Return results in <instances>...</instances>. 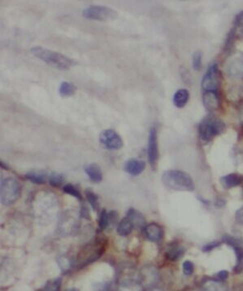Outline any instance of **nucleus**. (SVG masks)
Instances as JSON below:
<instances>
[{"instance_id":"41","label":"nucleus","mask_w":243,"mask_h":291,"mask_svg":"<svg viewBox=\"0 0 243 291\" xmlns=\"http://www.w3.org/2000/svg\"><path fill=\"white\" fill-rule=\"evenodd\" d=\"M228 278V271L226 270H222V271L218 272L216 274V279L218 280H222V282H224V280Z\"/></svg>"},{"instance_id":"7","label":"nucleus","mask_w":243,"mask_h":291,"mask_svg":"<svg viewBox=\"0 0 243 291\" xmlns=\"http://www.w3.org/2000/svg\"><path fill=\"white\" fill-rule=\"evenodd\" d=\"M82 16L88 20H114L118 18V12L106 6L90 5L82 11Z\"/></svg>"},{"instance_id":"22","label":"nucleus","mask_w":243,"mask_h":291,"mask_svg":"<svg viewBox=\"0 0 243 291\" xmlns=\"http://www.w3.org/2000/svg\"><path fill=\"white\" fill-rule=\"evenodd\" d=\"M85 172L90 180L94 183H100L102 180V172L100 166L96 163L85 166Z\"/></svg>"},{"instance_id":"37","label":"nucleus","mask_w":243,"mask_h":291,"mask_svg":"<svg viewBox=\"0 0 243 291\" xmlns=\"http://www.w3.org/2000/svg\"><path fill=\"white\" fill-rule=\"evenodd\" d=\"M109 226L110 228L115 227L116 224L118 223V214L116 211H112L108 213Z\"/></svg>"},{"instance_id":"27","label":"nucleus","mask_w":243,"mask_h":291,"mask_svg":"<svg viewBox=\"0 0 243 291\" xmlns=\"http://www.w3.org/2000/svg\"><path fill=\"white\" fill-rule=\"evenodd\" d=\"M134 228V227L132 226V222L126 216L118 223L116 232L120 236L126 237V236L130 234Z\"/></svg>"},{"instance_id":"15","label":"nucleus","mask_w":243,"mask_h":291,"mask_svg":"<svg viewBox=\"0 0 243 291\" xmlns=\"http://www.w3.org/2000/svg\"><path fill=\"white\" fill-rule=\"evenodd\" d=\"M144 232L146 238L153 242H160L163 239V228L156 223L146 224L144 227Z\"/></svg>"},{"instance_id":"16","label":"nucleus","mask_w":243,"mask_h":291,"mask_svg":"<svg viewBox=\"0 0 243 291\" xmlns=\"http://www.w3.org/2000/svg\"><path fill=\"white\" fill-rule=\"evenodd\" d=\"M186 253V249L183 246L178 242H174L170 244L165 250V257L168 260L175 261L180 260V258L184 256Z\"/></svg>"},{"instance_id":"35","label":"nucleus","mask_w":243,"mask_h":291,"mask_svg":"<svg viewBox=\"0 0 243 291\" xmlns=\"http://www.w3.org/2000/svg\"><path fill=\"white\" fill-rule=\"evenodd\" d=\"M182 270L183 274L186 276L192 275L194 271V265L193 262H191L190 260L184 261V263L182 264Z\"/></svg>"},{"instance_id":"25","label":"nucleus","mask_w":243,"mask_h":291,"mask_svg":"<svg viewBox=\"0 0 243 291\" xmlns=\"http://www.w3.org/2000/svg\"><path fill=\"white\" fill-rule=\"evenodd\" d=\"M190 93L186 89H179L174 94L172 102L174 106L178 108H182L189 101Z\"/></svg>"},{"instance_id":"3","label":"nucleus","mask_w":243,"mask_h":291,"mask_svg":"<svg viewBox=\"0 0 243 291\" xmlns=\"http://www.w3.org/2000/svg\"><path fill=\"white\" fill-rule=\"evenodd\" d=\"M226 130V124L215 116L209 115L202 119L198 126L200 138L204 142L212 141L214 138Z\"/></svg>"},{"instance_id":"9","label":"nucleus","mask_w":243,"mask_h":291,"mask_svg":"<svg viewBox=\"0 0 243 291\" xmlns=\"http://www.w3.org/2000/svg\"><path fill=\"white\" fill-rule=\"evenodd\" d=\"M226 74L230 78H243V54L236 52L228 58L226 64Z\"/></svg>"},{"instance_id":"42","label":"nucleus","mask_w":243,"mask_h":291,"mask_svg":"<svg viewBox=\"0 0 243 291\" xmlns=\"http://www.w3.org/2000/svg\"><path fill=\"white\" fill-rule=\"evenodd\" d=\"M234 24L236 26H243V11L240 12L235 16Z\"/></svg>"},{"instance_id":"28","label":"nucleus","mask_w":243,"mask_h":291,"mask_svg":"<svg viewBox=\"0 0 243 291\" xmlns=\"http://www.w3.org/2000/svg\"><path fill=\"white\" fill-rule=\"evenodd\" d=\"M78 88L74 83L70 82H61L59 88V93L62 97H70L75 94Z\"/></svg>"},{"instance_id":"1","label":"nucleus","mask_w":243,"mask_h":291,"mask_svg":"<svg viewBox=\"0 0 243 291\" xmlns=\"http://www.w3.org/2000/svg\"><path fill=\"white\" fill-rule=\"evenodd\" d=\"M31 52L48 66L56 68L58 70H68L78 64V61L75 60L42 46H34L31 48Z\"/></svg>"},{"instance_id":"43","label":"nucleus","mask_w":243,"mask_h":291,"mask_svg":"<svg viewBox=\"0 0 243 291\" xmlns=\"http://www.w3.org/2000/svg\"><path fill=\"white\" fill-rule=\"evenodd\" d=\"M224 204H226V202L222 200H217L215 204L216 206L218 208H223V206H224Z\"/></svg>"},{"instance_id":"5","label":"nucleus","mask_w":243,"mask_h":291,"mask_svg":"<svg viewBox=\"0 0 243 291\" xmlns=\"http://www.w3.org/2000/svg\"><path fill=\"white\" fill-rule=\"evenodd\" d=\"M106 249V245L104 241L97 240L93 244L86 246L82 254L78 256L76 260V266L78 268L86 267L87 265L93 263L102 256Z\"/></svg>"},{"instance_id":"30","label":"nucleus","mask_w":243,"mask_h":291,"mask_svg":"<svg viewBox=\"0 0 243 291\" xmlns=\"http://www.w3.org/2000/svg\"><path fill=\"white\" fill-rule=\"evenodd\" d=\"M85 194L87 201L89 202L90 204L92 206L94 211H97L98 209V206H100L98 194L94 193V192L90 189H87L85 192Z\"/></svg>"},{"instance_id":"14","label":"nucleus","mask_w":243,"mask_h":291,"mask_svg":"<svg viewBox=\"0 0 243 291\" xmlns=\"http://www.w3.org/2000/svg\"><path fill=\"white\" fill-rule=\"evenodd\" d=\"M148 158L153 168L156 167L158 159V134L156 128L152 127L149 132L148 144Z\"/></svg>"},{"instance_id":"4","label":"nucleus","mask_w":243,"mask_h":291,"mask_svg":"<svg viewBox=\"0 0 243 291\" xmlns=\"http://www.w3.org/2000/svg\"><path fill=\"white\" fill-rule=\"evenodd\" d=\"M22 194V186L16 179L6 178L1 180L0 200L4 206L14 204Z\"/></svg>"},{"instance_id":"39","label":"nucleus","mask_w":243,"mask_h":291,"mask_svg":"<svg viewBox=\"0 0 243 291\" xmlns=\"http://www.w3.org/2000/svg\"><path fill=\"white\" fill-rule=\"evenodd\" d=\"M235 219L239 224L243 226V206L236 210L235 213Z\"/></svg>"},{"instance_id":"34","label":"nucleus","mask_w":243,"mask_h":291,"mask_svg":"<svg viewBox=\"0 0 243 291\" xmlns=\"http://www.w3.org/2000/svg\"><path fill=\"white\" fill-rule=\"evenodd\" d=\"M192 66L196 71H200L202 66V53L200 50L196 52L192 56Z\"/></svg>"},{"instance_id":"6","label":"nucleus","mask_w":243,"mask_h":291,"mask_svg":"<svg viewBox=\"0 0 243 291\" xmlns=\"http://www.w3.org/2000/svg\"><path fill=\"white\" fill-rule=\"evenodd\" d=\"M80 213H76L75 211L70 210L66 212L61 216L59 220V224L57 227V231L59 234L62 236L71 235L76 232L80 224Z\"/></svg>"},{"instance_id":"12","label":"nucleus","mask_w":243,"mask_h":291,"mask_svg":"<svg viewBox=\"0 0 243 291\" xmlns=\"http://www.w3.org/2000/svg\"><path fill=\"white\" fill-rule=\"evenodd\" d=\"M139 282L144 286L152 288L160 280V272L154 265H145L139 272Z\"/></svg>"},{"instance_id":"29","label":"nucleus","mask_w":243,"mask_h":291,"mask_svg":"<svg viewBox=\"0 0 243 291\" xmlns=\"http://www.w3.org/2000/svg\"><path fill=\"white\" fill-rule=\"evenodd\" d=\"M48 180H49V183L52 186L54 187V188H59L63 186L66 178H64L63 174L52 172L50 175H49Z\"/></svg>"},{"instance_id":"33","label":"nucleus","mask_w":243,"mask_h":291,"mask_svg":"<svg viewBox=\"0 0 243 291\" xmlns=\"http://www.w3.org/2000/svg\"><path fill=\"white\" fill-rule=\"evenodd\" d=\"M109 226L108 212L106 210H102L100 213L98 218V228L100 230L104 231Z\"/></svg>"},{"instance_id":"46","label":"nucleus","mask_w":243,"mask_h":291,"mask_svg":"<svg viewBox=\"0 0 243 291\" xmlns=\"http://www.w3.org/2000/svg\"><path fill=\"white\" fill-rule=\"evenodd\" d=\"M148 291H163L162 290L160 289V288H157V287H152L150 289L148 290Z\"/></svg>"},{"instance_id":"13","label":"nucleus","mask_w":243,"mask_h":291,"mask_svg":"<svg viewBox=\"0 0 243 291\" xmlns=\"http://www.w3.org/2000/svg\"><path fill=\"white\" fill-rule=\"evenodd\" d=\"M223 241L234 250L236 260L234 272H236V274H240L243 271V248L241 240L226 234L223 237Z\"/></svg>"},{"instance_id":"19","label":"nucleus","mask_w":243,"mask_h":291,"mask_svg":"<svg viewBox=\"0 0 243 291\" xmlns=\"http://www.w3.org/2000/svg\"><path fill=\"white\" fill-rule=\"evenodd\" d=\"M202 104L206 110L215 111L220 106V98L216 92H204Z\"/></svg>"},{"instance_id":"31","label":"nucleus","mask_w":243,"mask_h":291,"mask_svg":"<svg viewBox=\"0 0 243 291\" xmlns=\"http://www.w3.org/2000/svg\"><path fill=\"white\" fill-rule=\"evenodd\" d=\"M61 284H62V279L60 278L52 279V280H48L42 291H60V290Z\"/></svg>"},{"instance_id":"32","label":"nucleus","mask_w":243,"mask_h":291,"mask_svg":"<svg viewBox=\"0 0 243 291\" xmlns=\"http://www.w3.org/2000/svg\"><path fill=\"white\" fill-rule=\"evenodd\" d=\"M63 190L64 193L72 196L74 198H78V200H82V194H80L78 190L76 189V187L70 183H68L66 185L64 186Z\"/></svg>"},{"instance_id":"10","label":"nucleus","mask_w":243,"mask_h":291,"mask_svg":"<svg viewBox=\"0 0 243 291\" xmlns=\"http://www.w3.org/2000/svg\"><path fill=\"white\" fill-rule=\"evenodd\" d=\"M220 85L219 67L216 63L210 64L202 80L204 92H216Z\"/></svg>"},{"instance_id":"17","label":"nucleus","mask_w":243,"mask_h":291,"mask_svg":"<svg viewBox=\"0 0 243 291\" xmlns=\"http://www.w3.org/2000/svg\"><path fill=\"white\" fill-rule=\"evenodd\" d=\"M146 164L144 161L137 159H130L126 161L124 170L127 174L131 176H138L145 170Z\"/></svg>"},{"instance_id":"2","label":"nucleus","mask_w":243,"mask_h":291,"mask_svg":"<svg viewBox=\"0 0 243 291\" xmlns=\"http://www.w3.org/2000/svg\"><path fill=\"white\" fill-rule=\"evenodd\" d=\"M164 185L178 192H194L196 185L190 175L180 170H167L162 174Z\"/></svg>"},{"instance_id":"20","label":"nucleus","mask_w":243,"mask_h":291,"mask_svg":"<svg viewBox=\"0 0 243 291\" xmlns=\"http://www.w3.org/2000/svg\"><path fill=\"white\" fill-rule=\"evenodd\" d=\"M144 287L139 280L127 278L120 282L116 291H144Z\"/></svg>"},{"instance_id":"44","label":"nucleus","mask_w":243,"mask_h":291,"mask_svg":"<svg viewBox=\"0 0 243 291\" xmlns=\"http://www.w3.org/2000/svg\"><path fill=\"white\" fill-rule=\"evenodd\" d=\"M0 166H1V168H4V170H9L8 166L7 164H5L4 162V161H1V163H0Z\"/></svg>"},{"instance_id":"36","label":"nucleus","mask_w":243,"mask_h":291,"mask_svg":"<svg viewBox=\"0 0 243 291\" xmlns=\"http://www.w3.org/2000/svg\"><path fill=\"white\" fill-rule=\"evenodd\" d=\"M235 34H236V28H232V30L230 31V33H228V38H227V40H226V44H224V50H230L231 46H232Z\"/></svg>"},{"instance_id":"23","label":"nucleus","mask_w":243,"mask_h":291,"mask_svg":"<svg viewBox=\"0 0 243 291\" xmlns=\"http://www.w3.org/2000/svg\"><path fill=\"white\" fill-rule=\"evenodd\" d=\"M26 178L28 179L30 182L36 184V185H44L46 184V180H48V176L46 172H44V170H31L30 172L26 174Z\"/></svg>"},{"instance_id":"18","label":"nucleus","mask_w":243,"mask_h":291,"mask_svg":"<svg viewBox=\"0 0 243 291\" xmlns=\"http://www.w3.org/2000/svg\"><path fill=\"white\" fill-rule=\"evenodd\" d=\"M220 182L224 189L230 190L238 186L243 182V175L239 174H230L220 179Z\"/></svg>"},{"instance_id":"45","label":"nucleus","mask_w":243,"mask_h":291,"mask_svg":"<svg viewBox=\"0 0 243 291\" xmlns=\"http://www.w3.org/2000/svg\"><path fill=\"white\" fill-rule=\"evenodd\" d=\"M100 291H112L111 290V286H105L102 287V289L100 290Z\"/></svg>"},{"instance_id":"11","label":"nucleus","mask_w":243,"mask_h":291,"mask_svg":"<svg viewBox=\"0 0 243 291\" xmlns=\"http://www.w3.org/2000/svg\"><path fill=\"white\" fill-rule=\"evenodd\" d=\"M100 142L104 146V148L108 150H120L124 145L122 137L112 128H108L101 132Z\"/></svg>"},{"instance_id":"38","label":"nucleus","mask_w":243,"mask_h":291,"mask_svg":"<svg viewBox=\"0 0 243 291\" xmlns=\"http://www.w3.org/2000/svg\"><path fill=\"white\" fill-rule=\"evenodd\" d=\"M220 244H222V242L219 241L212 242L210 244H206V245L204 246H202V250H204V252H210V250H214L215 248L220 246Z\"/></svg>"},{"instance_id":"26","label":"nucleus","mask_w":243,"mask_h":291,"mask_svg":"<svg viewBox=\"0 0 243 291\" xmlns=\"http://www.w3.org/2000/svg\"><path fill=\"white\" fill-rule=\"evenodd\" d=\"M57 264L64 274L71 271L74 266H76V260H74L66 254H60L56 258Z\"/></svg>"},{"instance_id":"24","label":"nucleus","mask_w":243,"mask_h":291,"mask_svg":"<svg viewBox=\"0 0 243 291\" xmlns=\"http://www.w3.org/2000/svg\"><path fill=\"white\" fill-rule=\"evenodd\" d=\"M126 218H128V220L132 222L134 227L140 228H144L146 226V219L144 216L136 209L132 208L128 209Z\"/></svg>"},{"instance_id":"21","label":"nucleus","mask_w":243,"mask_h":291,"mask_svg":"<svg viewBox=\"0 0 243 291\" xmlns=\"http://www.w3.org/2000/svg\"><path fill=\"white\" fill-rule=\"evenodd\" d=\"M204 291H228V287L224 282L208 278L205 279L202 283Z\"/></svg>"},{"instance_id":"47","label":"nucleus","mask_w":243,"mask_h":291,"mask_svg":"<svg viewBox=\"0 0 243 291\" xmlns=\"http://www.w3.org/2000/svg\"><path fill=\"white\" fill-rule=\"evenodd\" d=\"M66 291H78V290L76 289H74V288H72V289L66 290Z\"/></svg>"},{"instance_id":"8","label":"nucleus","mask_w":243,"mask_h":291,"mask_svg":"<svg viewBox=\"0 0 243 291\" xmlns=\"http://www.w3.org/2000/svg\"><path fill=\"white\" fill-rule=\"evenodd\" d=\"M49 196H46V200L44 197L42 201H38L36 204V211H37L38 219L40 222H52V219H54L56 214L54 212L57 210L56 200L52 197L50 200H48Z\"/></svg>"},{"instance_id":"40","label":"nucleus","mask_w":243,"mask_h":291,"mask_svg":"<svg viewBox=\"0 0 243 291\" xmlns=\"http://www.w3.org/2000/svg\"><path fill=\"white\" fill-rule=\"evenodd\" d=\"M80 216L82 218H84V219L90 220V211L88 208L86 206H82V209H80Z\"/></svg>"}]
</instances>
